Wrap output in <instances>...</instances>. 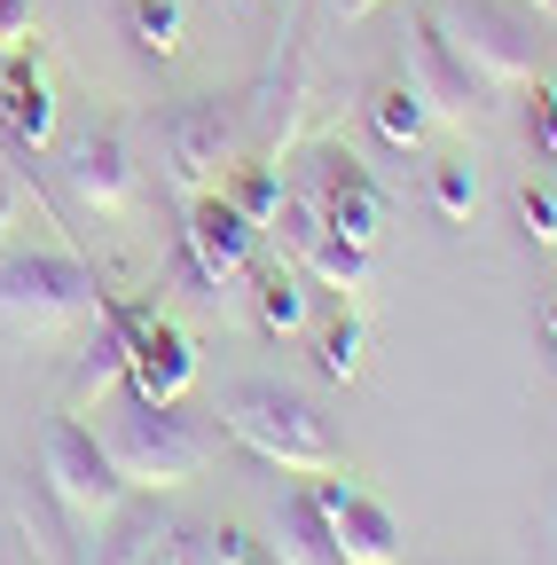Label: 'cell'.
<instances>
[{
	"mask_svg": "<svg viewBox=\"0 0 557 565\" xmlns=\"http://www.w3.org/2000/svg\"><path fill=\"white\" fill-rule=\"evenodd\" d=\"M518 236H526L534 252L557 244V189H549V181H526V189H518Z\"/></svg>",
	"mask_w": 557,
	"mask_h": 565,
	"instance_id": "cell-26",
	"label": "cell"
},
{
	"mask_svg": "<svg viewBox=\"0 0 557 565\" xmlns=\"http://www.w3.org/2000/svg\"><path fill=\"white\" fill-rule=\"evenodd\" d=\"M425 196H432V212H440L448 228H463L471 212H479V166L471 158H440L432 181H425Z\"/></svg>",
	"mask_w": 557,
	"mask_h": 565,
	"instance_id": "cell-23",
	"label": "cell"
},
{
	"mask_svg": "<svg viewBox=\"0 0 557 565\" xmlns=\"http://www.w3.org/2000/svg\"><path fill=\"white\" fill-rule=\"evenodd\" d=\"M362 181H369V166H362L354 150H345V141H314V150H307V166H299V181H291V189H299V196H307V204L322 212L330 196H345V189H362Z\"/></svg>",
	"mask_w": 557,
	"mask_h": 565,
	"instance_id": "cell-19",
	"label": "cell"
},
{
	"mask_svg": "<svg viewBox=\"0 0 557 565\" xmlns=\"http://www.w3.org/2000/svg\"><path fill=\"white\" fill-rule=\"evenodd\" d=\"M362 110H369V126H377L385 150H416V141L432 134V103L416 95V79H377Z\"/></svg>",
	"mask_w": 557,
	"mask_h": 565,
	"instance_id": "cell-17",
	"label": "cell"
},
{
	"mask_svg": "<svg viewBox=\"0 0 557 565\" xmlns=\"http://www.w3.org/2000/svg\"><path fill=\"white\" fill-rule=\"evenodd\" d=\"M103 448H110V463H118V479L126 487H189L204 463L221 456V424H204V416H189L181 401H142V393H118V408H110V433H103Z\"/></svg>",
	"mask_w": 557,
	"mask_h": 565,
	"instance_id": "cell-3",
	"label": "cell"
},
{
	"mask_svg": "<svg viewBox=\"0 0 557 565\" xmlns=\"http://www.w3.org/2000/svg\"><path fill=\"white\" fill-rule=\"evenodd\" d=\"M55 181L72 189L87 212H103V221H133V204H142V166H133L126 134L103 126V134H79L72 150H63Z\"/></svg>",
	"mask_w": 557,
	"mask_h": 565,
	"instance_id": "cell-7",
	"label": "cell"
},
{
	"mask_svg": "<svg viewBox=\"0 0 557 565\" xmlns=\"http://www.w3.org/2000/svg\"><path fill=\"white\" fill-rule=\"evenodd\" d=\"M259 236L275 244V259H307V244L322 236V212H314L299 189H283V204H275V221H267Z\"/></svg>",
	"mask_w": 557,
	"mask_h": 565,
	"instance_id": "cell-24",
	"label": "cell"
},
{
	"mask_svg": "<svg viewBox=\"0 0 557 565\" xmlns=\"http://www.w3.org/2000/svg\"><path fill=\"white\" fill-rule=\"evenodd\" d=\"M103 315L79 252H0V345H63Z\"/></svg>",
	"mask_w": 557,
	"mask_h": 565,
	"instance_id": "cell-1",
	"label": "cell"
},
{
	"mask_svg": "<svg viewBox=\"0 0 557 565\" xmlns=\"http://www.w3.org/2000/svg\"><path fill=\"white\" fill-rule=\"evenodd\" d=\"M221 196L244 212L251 228H267V221H275V204H283V166H275V158H259V166H236V173L221 181Z\"/></svg>",
	"mask_w": 557,
	"mask_h": 565,
	"instance_id": "cell-21",
	"label": "cell"
},
{
	"mask_svg": "<svg viewBox=\"0 0 557 565\" xmlns=\"http://www.w3.org/2000/svg\"><path fill=\"white\" fill-rule=\"evenodd\" d=\"M307 95H314V55H307V17H291L283 55H275L267 87H259V110H251V134H259V150L275 166H283V150H291L299 126H307Z\"/></svg>",
	"mask_w": 557,
	"mask_h": 565,
	"instance_id": "cell-9",
	"label": "cell"
},
{
	"mask_svg": "<svg viewBox=\"0 0 557 565\" xmlns=\"http://www.w3.org/2000/svg\"><path fill=\"white\" fill-rule=\"evenodd\" d=\"M275 557H283V565H345V557H338V526H330V511L314 503L307 487L283 494V519H275Z\"/></svg>",
	"mask_w": 557,
	"mask_h": 565,
	"instance_id": "cell-14",
	"label": "cell"
},
{
	"mask_svg": "<svg viewBox=\"0 0 557 565\" xmlns=\"http://www.w3.org/2000/svg\"><path fill=\"white\" fill-rule=\"evenodd\" d=\"M408 79L432 103V118H486V103H495V87L448 47V32L432 17H416V32H408Z\"/></svg>",
	"mask_w": 557,
	"mask_h": 565,
	"instance_id": "cell-8",
	"label": "cell"
},
{
	"mask_svg": "<svg viewBox=\"0 0 557 565\" xmlns=\"http://www.w3.org/2000/svg\"><path fill=\"white\" fill-rule=\"evenodd\" d=\"M118 24L133 40V55H150V63H173L189 24H181V0H118Z\"/></svg>",
	"mask_w": 557,
	"mask_h": 565,
	"instance_id": "cell-18",
	"label": "cell"
},
{
	"mask_svg": "<svg viewBox=\"0 0 557 565\" xmlns=\"http://www.w3.org/2000/svg\"><path fill=\"white\" fill-rule=\"evenodd\" d=\"M17 221H24V173L0 158V244H9V228H17Z\"/></svg>",
	"mask_w": 557,
	"mask_h": 565,
	"instance_id": "cell-27",
	"label": "cell"
},
{
	"mask_svg": "<svg viewBox=\"0 0 557 565\" xmlns=\"http://www.w3.org/2000/svg\"><path fill=\"white\" fill-rule=\"evenodd\" d=\"M150 565H204V534H181V526H173V534L158 542V557H150Z\"/></svg>",
	"mask_w": 557,
	"mask_h": 565,
	"instance_id": "cell-29",
	"label": "cell"
},
{
	"mask_svg": "<svg viewBox=\"0 0 557 565\" xmlns=\"http://www.w3.org/2000/svg\"><path fill=\"white\" fill-rule=\"evenodd\" d=\"M40 487H47V503L72 519L79 534H95V526L126 503V479H118L110 448L87 433L72 408L47 416V433H40Z\"/></svg>",
	"mask_w": 557,
	"mask_h": 565,
	"instance_id": "cell-6",
	"label": "cell"
},
{
	"mask_svg": "<svg viewBox=\"0 0 557 565\" xmlns=\"http://www.w3.org/2000/svg\"><path fill=\"white\" fill-rule=\"evenodd\" d=\"M534 134H542V158L557 166V95H534Z\"/></svg>",
	"mask_w": 557,
	"mask_h": 565,
	"instance_id": "cell-30",
	"label": "cell"
},
{
	"mask_svg": "<svg viewBox=\"0 0 557 565\" xmlns=\"http://www.w3.org/2000/svg\"><path fill=\"white\" fill-rule=\"evenodd\" d=\"M322 228H330V236H345V244H369V252H377V228H385V189H377V181H362V189L330 196V204H322Z\"/></svg>",
	"mask_w": 557,
	"mask_h": 565,
	"instance_id": "cell-20",
	"label": "cell"
},
{
	"mask_svg": "<svg viewBox=\"0 0 557 565\" xmlns=\"http://www.w3.org/2000/svg\"><path fill=\"white\" fill-rule=\"evenodd\" d=\"M542 330H549V345H557V299H549V315H542Z\"/></svg>",
	"mask_w": 557,
	"mask_h": 565,
	"instance_id": "cell-32",
	"label": "cell"
},
{
	"mask_svg": "<svg viewBox=\"0 0 557 565\" xmlns=\"http://www.w3.org/2000/svg\"><path fill=\"white\" fill-rule=\"evenodd\" d=\"M251 322L267 330V338H291L299 322H307V282H299V267L291 259H251Z\"/></svg>",
	"mask_w": 557,
	"mask_h": 565,
	"instance_id": "cell-15",
	"label": "cell"
},
{
	"mask_svg": "<svg viewBox=\"0 0 557 565\" xmlns=\"http://www.w3.org/2000/svg\"><path fill=\"white\" fill-rule=\"evenodd\" d=\"M330 9H338L345 24H354V17H369V9H377V0H330Z\"/></svg>",
	"mask_w": 557,
	"mask_h": 565,
	"instance_id": "cell-31",
	"label": "cell"
},
{
	"mask_svg": "<svg viewBox=\"0 0 557 565\" xmlns=\"http://www.w3.org/2000/svg\"><path fill=\"white\" fill-rule=\"evenodd\" d=\"M126 385L142 401H189V385H196V338L173 330L165 315H150L142 330H133V345H126Z\"/></svg>",
	"mask_w": 557,
	"mask_h": 565,
	"instance_id": "cell-12",
	"label": "cell"
},
{
	"mask_svg": "<svg viewBox=\"0 0 557 565\" xmlns=\"http://www.w3.org/2000/svg\"><path fill=\"white\" fill-rule=\"evenodd\" d=\"M221 433L228 440H244L259 463H275V471H330L338 463V433H330V416L299 393V385H283V377H236L228 393H221Z\"/></svg>",
	"mask_w": 557,
	"mask_h": 565,
	"instance_id": "cell-4",
	"label": "cell"
},
{
	"mask_svg": "<svg viewBox=\"0 0 557 565\" xmlns=\"http://www.w3.org/2000/svg\"><path fill=\"white\" fill-rule=\"evenodd\" d=\"M236 150H244V110L228 95H196V103L158 110V166H165V189L181 204L213 196L236 173Z\"/></svg>",
	"mask_w": 557,
	"mask_h": 565,
	"instance_id": "cell-5",
	"label": "cell"
},
{
	"mask_svg": "<svg viewBox=\"0 0 557 565\" xmlns=\"http://www.w3.org/2000/svg\"><path fill=\"white\" fill-rule=\"evenodd\" d=\"M425 17L448 32V47L479 71L486 87H526L557 55L549 0H440V9H425Z\"/></svg>",
	"mask_w": 557,
	"mask_h": 565,
	"instance_id": "cell-2",
	"label": "cell"
},
{
	"mask_svg": "<svg viewBox=\"0 0 557 565\" xmlns=\"http://www.w3.org/2000/svg\"><path fill=\"white\" fill-rule=\"evenodd\" d=\"M330 526H338V557L345 565H400V519L377 503V494H345V503L330 511Z\"/></svg>",
	"mask_w": 557,
	"mask_h": 565,
	"instance_id": "cell-13",
	"label": "cell"
},
{
	"mask_svg": "<svg viewBox=\"0 0 557 565\" xmlns=\"http://www.w3.org/2000/svg\"><path fill=\"white\" fill-rule=\"evenodd\" d=\"M362 345H369V330H362L354 315H338V322H330V330L314 338V370L345 385V377H354V370H362Z\"/></svg>",
	"mask_w": 557,
	"mask_h": 565,
	"instance_id": "cell-25",
	"label": "cell"
},
{
	"mask_svg": "<svg viewBox=\"0 0 557 565\" xmlns=\"http://www.w3.org/2000/svg\"><path fill=\"white\" fill-rule=\"evenodd\" d=\"M165 534H173V526H165L150 503H133V511L118 503V511L95 526V550H87V565H150Z\"/></svg>",
	"mask_w": 557,
	"mask_h": 565,
	"instance_id": "cell-16",
	"label": "cell"
},
{
	"mask_svg": "<svg viewBox=\"0 0 557 565\" xmlns=\"http://www.w3.org/2000/svg\"><path fill=\"white\" fill-rule=\"evenodd\" d=\"M32 40V0H0V55H17Z\"/></svg>",
	"mask_w": 557,
	"mask_h": 565,
	"instance_id": "cell-28",
	"label": "cell"
},
{
	"mask_svg": "<svg viewBox=\"0 0 557 565\" xmlns=\"http://www.w3.org/2000/svg\"><path fill=\"white\" fill-rule=\"evenodd\" d=\"M0 141H9V158H40L55 141V87L24 47L0 55Z\"/></svg>",
	"mask_w": 557,
	"mask_h": 565,
	"instance_id": "cell-11",
	"label": "cell"
},
{
	"mask_svg": "<svg viewBox=\"0 0 557 565\" xmlns=\"http://www.w3.org/2000/svg\"><path fill=\"white\" fill-rule=\"evenodd\" d=\"M307 275H322L330 291H369V244H345V236H314L307 244Z\"/></svg>",
	"mask_w": 557,
	"mask_h": 565,
	"instance_id": "cell-22",
	"label": "cell"
},
{
	"mask_svg": "<svg viewBox=\"0 0 557 565\" xmlns=\"http://www.w3.org/2000/svg\"><path fill=\"white\" fill-rule=\"evenodd\" d=\"M181 244L204 259V275L221 282V291H236V282L251 275V259H259V228L244 221V212L213 189V196H189L181 204Z\"/></svg>",
	"mask_w": 557,
	"mask_h": 565,
	"instance_id": "cell-10",
	"label": "cell"
}]
</instances>
